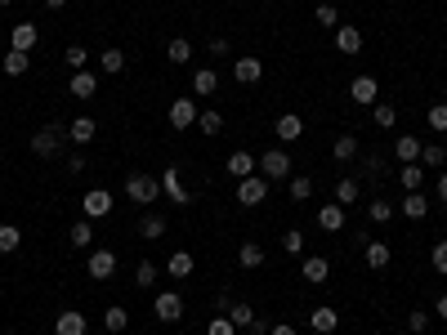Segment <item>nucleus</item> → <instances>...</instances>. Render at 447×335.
Instances as JSON below:
<instances>
[{"label": "nucleus", "mask_w": 447, "mask_h": 335, "mask_svg": "<svg viewBox=\"0 0 447 335\" xmlns=\"http://www.w3.org/2000/svg\"><path fill=\"white\" fill-rule=\"evenodd\" d=\"M125 197L135 201V206H153V201L161 197V179H153L148 170H135L125 179Z\"/></svg>", "instance_id": "nucleus-1"}, {"label": "nucleus", "mask_w": 447, "mask_h": 335, "mask_svg": "<svg viewBox=\"0 0 447 335\" xmlns=\"http://www.w3.org/2000/svg\"><path fill=\"white\" fill-rule=\"evenodd\" d=\"M394 153H399V161H403V165L421 161V139H416V134H399V143H394Z\"/></svg>", "instance_id": "nucleus-18"}, {"label": "nucleus", "mask_w": 447, "mask_h": 335, "mask_svg": "<svg viewBox=\"0 0 447 335\" xmlns=\"http://www.w3.org/2000/svg\"><path fill=\"white\" fill-rule=\"evenodd\" d=\"M255 165H260V161H255L251 153H233V157H228V165H224V170L233 175V179H246V175H255Z\"/></svg>", "instance_id": "nucleus-21"}, {"label": "nucleus", "mask_w": 447, "mask_h": 335, "mask_svg": "<svg viewBox=\"0 0 447 335\" xmlns=\"http://www.w3.org/2000/svg\"><path fill=\"white\" fill-rule=\"evenodd\" d=\"M318 228L322 232H340L344 228V206H318Z\"/></svg>", "instance_id": "nucleus-19"}, {"label": "nucleus", "mask_w": 447, "mask_h": 335, "mask_svg": "<svg viewBox=\"0 0 447 335\" xmlns=\"http://www.w3.org/2000/svg\"><path fill=\"white\" fill-rule=\"evenodd\" d=\"M215 90H220V76H215L210 67H202V72L192 76V94H197V98H210Z\"/></svg>", "instance_id": "nucleus-22"}, {"label": "nucleus", "mask_w": 447, "mask_h": 335, "mask_svg": "<svg viewBox=\"0 0 447 335\" xmlns=\"http://www.w3.org/2000/svg\"><path fill=\"white\" fill-rule=\"evenodd\" d=\"M161 188L170 192L175 201H188V192H184V183H179V170H165V179H161Z\"/></svg>", "instance_id": "nucleus-41"}, {"label": "nucleus", "mask_w": 447, "mask_h": 335, "mask_svg": "<svg viewBox=\"0 0 447 335\" xmlns=\"http://www.w3.org/2000/svg\"><path fill=\"white\" fill-rule=\"evenodd\" d=\"M287 188H291V201H309V197H313V179H309V175H295Z\"/></svg>", "instance_id": "nucleus-37"}, {"label": "nucleus", "mask_w": 447, "mask_h": 335, "mask_svg": "<svg viewBox=\"0 0 447 335\" xmlns=\"http://www.w3.org/2000/svg\"><path fill=\"white\" fill-rule=\"evenodd\" d=\"M438 201H447V170L438 175Z\"/></svg>", "instance_id": "nucleus-54"}, {"label": "nucleus", "mask_w": 447, "mask_h": 335, "mask_svg": "<svg viewBox=\"0 0 447 335\" xmlns=\"http://www.w3.org/2000/svg\"><path fill=\"white\" fill-rule=\"evenodd\" d=\"M407 326L416 331V335H425V326H429V313H421V309H416V313H407Z\"/></svg>", "instance_id": "nucleus-51"}, {"label": "nucleus", "mask_w": 447, "mask_h": 335, "mask_svg": "<svg viewBox=\"0 0 447 335\" xmlns=\"http://www.w3.org/2000/svg\"><path fill=\"white\" fill-rule=\"evenodd\" d=\"M309 326L318 331V335H331V331L340 326V313L331 309V304H322V309H313V313H309Z\"/></svg>", "instance_id": "nucleus-12"}, {"label": "nucleus", "mask_w": 447, "mask_h": 335, "mask_svg": "<svg viewBox=\"0 0 447 335\" xmlns=\"http://www.w3.org/2000/svg\"><path fill=\"white\" fill-rule=\"evenodd\" d=\"M367 175H371V179H376V175H385V157H376V153H371V157H367Z\"/></svg>", "instance_id": "nucleus-52"}, {"label": "nucleus", "mask_w": 447, "mask_h": 335, "mask_svg": "<svg viewBox=\"0 0 447 335\" xmlns=\"http://www.w3.org/2000/svg\"><path fill=\"white\" fill-rule=\"evenodd\" d=\"M282 250H287V255H304V232H300V228H291L287 237H282Z\"/></svg>", "instance_id": "nucleus-44"}, {"label": "nucleus", "mask_w": 447, "mask_h": 335, "mask_svg": "<svg viewBox=\"0 0 447 335\" xmlns=\"http://www.w3.org/2000/svg\"><path fill=\"white\" fill-rule=\"evenodd\" d=\"M318 23H322V27H340V14H336V5H318Z\"/></svg>", "instance_id": "nucleus-49"}, {"label": "nucleus", "mask_w": 447, "mask_h": 335, "mask_svg": "<svg viewBox=\"0 0 447 335\" xmlns=\"http://www.w3.org/2000/svg\"><path fill=\"white\" fill-rule=\"evenodd\" d=\"M394 121H399V112H394L389 103H376V125H380V130H389Z\"/></svg>", "instance_id": "nucleus-48"}, {"label": "nucleus", "mask_w": 447, "mask_h": 335, "mask_svg": "<svg viewBox=\"0 0 447 335\" xmlns=\"http://www.w3.org/2000/svg\"><path fill=\"white\" fill-rule=\"evenodd\" d=\"M228 317H233L237 331H251V326H255V309H251V304H233V309H228Z\"/></svg>", "instance_id": "nucleus-36"}, {"label": "nucleus", "mask_w": 447, "mask_h": 335, "mask_svg": "<svg viewBox=\"0 0 447 335\" xmlns=\"http://www.w3.org/2000/svg\"><path fill=\"white\" fill-rule=\"evenodd\" d=\"M63 139H68V130H63V125H45V130L31 134V153H36V157H58Z\"/></svg>", "instance_id": "nucleus-2"}, {"label": "nucleus", "mask_w": 447, "mask_h": 335, "mask_svg": "<svg viewBox=\"0 0 447 335\" xmlns=\"http://www.w3.org/2000/svg\"><path fill=\"white\" fill-rule=\"evenodd\" d=\"M367 215H371L376 224H389V220H394V206H389V201H371V206H367Z\"/></svg>", "instance_id": "nucleus-47"}, {"label": "nucleus", "mask_w": 447, "mask_h": 335, "mask_svg": "<svg viewBox=\"0 0 447 335\" xmlns=\"http://www.w3.org/2000/svg\"><path fill=\"white\" fill-rule=\"evenodd\" d=\"M197 125H202V134H220L224 130V116L220 112H202V116H197Z\"/></svg>", "instance_id": "nucleus-45"}, {"label": "nucleus", "mask_w": 447, "mask_h": 335, "mask_svg": "<svg viewBox=\"0 0 447 335\" xmlns=\"http://www.w3.org/2000/svg\"><path fill=\"white\" fill-rule=\"evenodd\" d=\"M5 5H14V0H0V9H5Z\"/></svg>", "instance_id": "nucleus-58"}, {"label": "nucleus", "mask_w": 447, "mask_h": 335, "mask_svg": "<svg viewBox=\"0 0 447 335\" xmlns=\"http://www.w3.org/2000/svg\"><path fill=\"white\" fill-rule=\"evenodd\" d=\"M98 67H103V72H108V76H117V72H121V67H125V54H121V49H117V45H112V49H103V54H98Z\"/></svg>", "instance_id": "nucleus-31"}, {"label": "nucleus", "mask_w": 447, "mask_h": 335, "mask_svg": "<svg viewBox=\"0 0 447 335\" xmlns=\"http://www.w3.org/2000/svg\"><path fill=\"white\" fill-rule=\"evenodd\" d=\"M269 335H295V326H287V322H282V326H273Z\"/></svg>", "instance_id": "nucleus-55"}, {"label": "nucleus", "mask_w": 447, "mask_h": 335, "mask_svg": "<svg viewBox=\"0 0 447 335\" xmlns=\"http://www.w3.org/2000/svg\"><path fill=\"white\" fill-rule=\"evenodd\" d=\"M81 210H86V220H103V215L112 210V192L108 188H90L86 201H81Z\"/></svg>", "instance_id": "nucleus-7"}, {"label": "nucleus", "mask_w": 447, "mask_h": 335, "mask_svg": "<svg viewBox=\"0 0 447 335\" xmlns=\"http://www.w3.org/2000/svg\"><path fill=\"white\" fill-rule=\"evenodd\" d=\"M210 54L224 58V54H228V36H215V41H210Z\"/></svg>", "instance_id": "nucleus-53"}, {"label": "nucleus", "mask_w": 447, "mask_h": 335, "mask_svg": "<svg viewBox=\"0 0 447 335\" xmlns=\"http://www.w3.org/2000/svg\"><path fill=\"white\" fill-rule=\"evenodd\" d=\"M300 277L309 282V287H322V282L331 277V259H322V255H309V259H304V268H300Z\"/></svg>", "instance_id": "nucleus-9"}, {"label": "nucleus", "mask_w": 447, "mask_h": 335, "mask_svg": "<svg viewBox=\"0 0 447 335\" xmlns=\"http://www.w3.org/2000/svg\"><path fill=\"white\" fill-rule=\"evenodd\" d=\"M45 5H49V9H63V5H68V0H45Z\"/></svg>", "instance_id": "nucleus-57"}, {"label": "nucleus", "mask_w": 447, "mask_h": 335, "mask_svg": "<svg viewBox=\"0 0 447 335\" xmlns=\"http://www.w3.org/2000/svg\"><path fill=\"white\" fill-rule=\"evenodd\" d=\"M331 157H336V161H354L358 157V139H354V134H340V139L331 143Z\"/></svg>", "instance_id": "nucleus-26"}, {"label": "nucleus", "mask_w": 447, "mask_h": 335, "mask_svg": "<svg viewBox=\"0 0 447 335\" xmlns=\"http://www.w3.org/2000/svg\"><path fill=\"white\" fill-rule=\"evenodd\" d=\"M376 94H380V86H376V76H354V86H349V98L354 103H376Z\"/></svg>", "instance_id": "nucleus-11"}, {"label": "nucleus", "mask_w": 447, "mask_h": 335, "mask_svg": "<svg viewBox=\"0 0 447 335\" xmlns=\"http://www.w3.org/2000/svg\"><path fill=\"white\" fill-rule=\"evenodd\" d=\"M358 197H362V183L358 179H340L336 183V206H354Z\"/></svg>", "instance_id": "nucleus-25"}, {"label": "nucleus", "mask_w": 447, "mask_h": 335, "mask_svg": "<svg viewBox=\"0 0 447 335\" xmlns=\"http://www.w3.org/2000/svg\"><path fill=\"white\" fill-rule=\"evenodd\" d=\"M206 335H237V326H233V317H228V313H220V317H210Z\"/></svg>", "instance_id": "nucleus-42"}, {"label": "nucleus", "mask_w": 447, "mask_h": 335, "mask_svg": "<svg viewBox=\"0 0 447 335\" xmlns=\"http://www.w3.org/2000/svg\"><path fill=\"white\" fill-rule=\"evenodd\" d=\"M139 232L148 242H157V237H165V215H143V224H139Z\"/></svg>", "instance_id": "nucleus-33"}, {"label": "nucleus", "mask_w": 447, "mask_h": 335, "mask_svg": "<svg viewBox=\"0 0 447 335\" xmlns=\"http://www.w3.org/2000/svg\"><path fill=\"white\" fill-rule=\"evenodd\" d=\"M197 116H202V112H197V103H192V98H175V103H170V125H175V130H188V125H197Z\"/></svg>", "instance_id": "nucleus-8"}, {"label": "nucleus", "mask_w": 447, "mask_h": 335, "mask_svg": "<svg viewBox=\"0 0 447 335\" xmlns=\"http://www.w3.org/2000/svg\"><path fill=\"white\" fill-rule=\"evenodd\" d=\"M19 246H23V232L14 224H5V228H0V255H14Z\"/></svg>", "instance_id": "nucleus-35"}, {"label": "nucleus", "mask_w": 447, "mask_h": 335, "mask_svg": "<svg viewBox=\"0 0 447 335\" xmlns=\"http://www.w3.org/2000/svg\"><path fill=\"white\" fill-rule=\"evenodd\" d=\"M165 58H170V63H188V58H192V45H188L184 36H179V41L165 45Z\"/></svg>", "instance_id": "nucleus-39"}, {"label": "nucleus", "mask_w": 447, "mask_h": 335, "mask_svg": "<svg viewBox=\"0 0 447 335\" xmlns=\"http://www.w3.org/2000/svg\"><path fill=\"white\" fill-rule=\"evenodd\" d=\"M255 170H264V179H291V157L282 148H273V153H264Z\"/></svg>", "instance_id": "nucleus-5"}, {"label": "nucleus", "mask_w": 447, "mask_h": 335, "mask_svg": "<svg viewBox=\"0 0 447 335\" xmlns=\"http://www.w3.org/2000/svg\"><path fill=\"white\" fill-rule=\"evenodd\" d=\"M429 259H434V268H438V273H447V242H434Z\"/></svg>", "instance_id": "nucleus-50"}, {"label": "nucleus", "mask_w": 447, "mask_h": 335, "mask_svg": "<svg viewBox=\"0 0 447 335\" xmlns=\"http://www.w3.org/2000/svg\"><path fill=\"white\" fill-rule=\"evenodd\" d=\"M237 264H242V268H260V264H264V246H260V242H242Z\"/></svg>", "instance_id": "nucleus-27"}, {"label": "nucleus", "mask_w": 447, "mask_h": 335, "mask_svg": "<svg viewBox=\"0 0 447 335\" xmlns=\"http://www.w3.org/2000/svg\"><path fill=\"white\" fill-rule=\"evenodd\" d=\"M68 90H72L76 98H94V90H98V76L90 72V67H86V72H72V81H68Z\"/></svg>", "instance_id": "nucleus-16"}, {"label": "nucleus", "mask_w": 447, "mask_h": 335, "mask_svg": "<svg viewBox=\"0 0 447 335\" xmlns=\"http://www.w3.org/2000/svg\"><path fill=\"white\" fill-rule=\"evenodd\" d=\"M41 41V31H36V23H19L9 31V49H23V54H31V45Z\"/></svg>", "instance_id": "nucleus-10"}, {"label": "nucleus", "mask_w": 447, "mask_h": 335, "mask_svg": "<svg viewBox=\"0 0 447 335\" xmlns=\"http://www.w3.org/2000/svg\"><path fill=\"white\" fill-rule=\"evenodd\" d=\"M336 49L340 54H358L362 49V31L358 27H336Z\"/></svg>", "instance_id": "nucleus-20"}, {"label": "nucleus", "mask_w": 447, "mask_h": 335, "mask_svg": "<svg viewBox=\"0 0 447 335\" xmlns=\"http://www.w3.org/2000/svg\"><path fill=\"white\" fill-rule=\"evenodd\" d=\"M103 326H108L112 335H117V331H125V326H130V309H121V304H112V309L103 313Z\"/></svg>", "instance_id": "nucleus-30"}, {"label": "nucleus", "mask_w": 447, "mask_h": 335, "mask_svg": "<svg viewBox=\"0 0 447 335\" xmlns=\"http://www.w3.org/2000/svg\"><path fill=\"white\" fill-rule=\"evenodd\" d=\"M443 161H447V153L438 143H421V165H425V170H438Z\"/></svg>", "instance_id": "nucleus-34"}, {"label": "nucleus", "mask_w": 447, "mask_h": 335, "mask_svg": "<svg viewBox=\"0 0 447 335\" xmlns=\"http://www.w3.org/2000/svg\"><path fill=\"white\" fill-rule=\"evenodd\" d=\"M237 201H242V206H264V201H269V179H264V175L237 179Z\"/></svg>", "instance_id": "nucleus-3"}, {"label": "nucleus", "mask_w": 447, "mask_h": 335, "mask_svg": "<svg viewBox=\"0 0 447 335\" xmlns=\"http://www.w3.org/2000/svg\"><path fill=\"white\" fill-rule=\"evenodd\" d=\"M72 63V72H86V63H90V54H86V45H68V54H63Z\"/></svg>", "instance_id": "nucleus-43"}, {"label": "nucleus", "mask_w": 447, "mask_h": 335, "mask_svg": "<svg viewBox=\"0 0 447 335\" xmlns=\"http://www.w3.org/2000/svg\"><path fill=\"white\" fill-rule=\"evenodd\" d=\"M273 134H277V139H282V143H295V139H300V134H304V121H300V116H295V112H287V116H277Z\"/></svg>", "instance_id": "nucleus-14"}, {"label": "nucleus", "mask_w": 447, "mask_h": 335, "mask_svg": "<svg viewBox=\"0 0 447 335\" xmlns=\"http://www.w3.org/2000/svg\"><path fill=\"white\" fill-rule=\"evenodd\" d=\"M153 313H157V322H179V317H184V295L179 291H161L153 299Z\"/></svg>", "instance_id": "nucleus-4"}, {"label": "nucleus", "mask_w": 447, "mask_h": 335, "mask_svg": "<svg viewBox=\"0 0 447 335\" xmlns=\"http://www.w3.org/2000/svg\"><path fill=\"white\" fill-rule=\"evenodd\" d=\"M425 121H429V130H447V103H434L425 112Z\"/></svg>", "instance_id": "nucleus-46"}, {"label": "nucleus", "mask_w": 447, "mask_h": 335, "mask_svg": "<svg viewBox=\"0 0 447 335\" xmlns=\"http://www.w3.org/2000/svg\"><path fill=\"white\" fill-rule=\"evenodd\" d=\"M90 242H94V228H90V220H76V224H72V246H76V250H86Z\"/></svg>", "instance_id": "nucleus-38"}, {"label": "nucleus", "mask_w": 447, "mask_h": 335, "mask_svg": "<svg viewBox=\"0 0 447 335\" xmlns=\"http://www.w3.org/2000/svg\"><path fill=\"white\" fill-rule=\"evenodd\" d=\"M86 273H90L94 282H108L112 273H117V250H94L90 264H86Z\"/></svg>", "instance_id": "nucleus-6"}, {"label": "nucleus", "mask_w": 447, "mask_h": 335, "mask_svg": "<svg viewBox=\"0 0 447 335\" xmlns=\"http://www.w3.org/2000/svg\"><path fill=\"white\" fill-rule=\"evenodd\" d=\"M233 76L242 81V86H255V81L264 76V63H260V58H251V54H246V58H237V63H233Z\"/></svg>", "instance_id": "nucleus-15"}, {"label": "nucleus", "mask_w": 447, "mask_h": 335, "mask_svg": "<svg viewBox=\"0 0 447 335\" xmlns=\"http://www.w3.org/2000/svg\"><path fill=\"white\" fill-rule=\"evenodd\" d=\"M90 322H86V313H58V322H54V335H86Z\"/></svg>", "instance_id": "nucleus-13"}, {"label": "nucleus", "mask_w": 447, "mask_h": 335, "mask_svg": "<svg viewBox=\"0 0 447 335\" xmlns=\"http://www.w3.org/2000/svg\"><path fill=\"white\" fill-rule=\"evenodd\" d=\"M389 246L385 242H367V268H376V273H380V268H389Z\"/></svg>", "instance_id": "nucleus-28"}, {"label": "nucleus", "mask_w": 447, "mask_h": 335, "mask_svg": "<svg viewBox=\"0 0 447 335\" xmlns=\"http://www.w3.org/2000/svg\"><path fill=\"white\" fill-rule=\"evenodd\" d=\"M94 134H98V125H94V116H76V121L68 125V139H72V143H81V148H86V143L94 139Z\"/></svg>", "instance_id": "nucleus-17"}, {"label": "nucleus", "mask_w": 447, "mask_h": 335, "mask_svg": "<svg viewBox=\"0 0 447 335\" xmlns=\"http://www.w3.org/2000/svg\"><path fill=\"white\" fill-rule=\"evenodd\" d=\"M421 183H425V165H421V161L403 165V188H407V192H421Z\"/></svg>", "instance_id": "nucleus-32"}, {"label": "nucleus", "mask_w": 447, "mask_h": 335, "mask_svg": "<svg viewBox=\"0 0 447 335\" xmlns=\"http://www.w3.org/2000/svg\"><path fill=\"white\" fill-rule=\"evenodd\" d=\"M27 67H31V58L23 54V49H9V54H5V63H0V72H5V76H23Z\"/></svg>", "instance_id": "nucleus-24"}, {"label": "nucleus", "mask_w": 447, "mask_h": 335, "mask_svg": "<svg viewBox=\"0 0 447 335\" xmlns=\"http://www.w3.org/2000/svg\"><path fill=\"white\" fill-rule=\"evenodd\" d=\"M438 317L447 322V295H438Z\"/></svg>", "instance_id": "nucleus-56"}, {"label": "nucleus", "mask_w": 447, "mask_h": 335, "mask_svg": "<svg viewBox=\"0 0 447 335\" xmlns=\"http://www.w3.org/2000/svg\"><path fill=\"white\" fill-rule=\"evenodd\" d=\"M153 282H157V264H153V259H143V264L135 268V287H139V291H148Z\"/></svg>", "instance_id": "nucleus-40"}, {"label": "nucleus", "mask_w": 447, "mask_h": 335, "mask_svg": "<svg viewBox=\"0 0 447 335\" xmlns=\"http://www.w3.org/2000/svg\"><path fill=\"white\" fill-rule=\"evenodd\" d=\"M165 273H170V277H192V255H188V250H175L170 264H165Z\"/></svg>", "instance_id": "nucleus-29"}, {"label": "nucleus", "mask_w": 447, "mask_h": 335, "mask_svg": "<svg viewBox=\"0 0 447 335\" xmlns=\"http://www.w3.org/2000/svg\"><path fill=\"white\" fill-rule=\"evenodd\" d=\"M403 215H407V220H425V215H429V197L425 192H407L403 197Z\"/></svg>", "instance_id": "nucleus-23"}]
</instances>
